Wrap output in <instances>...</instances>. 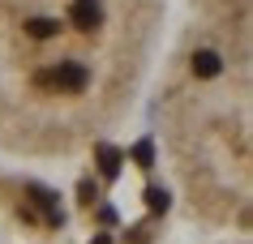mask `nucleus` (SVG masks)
Returning <instances> with one entry per match:
<instances>
[]
</instances>
